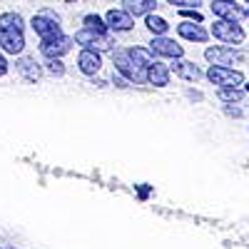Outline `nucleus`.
<instances>
[{"instance_id": "obj_1", "label": "nucleus", "mask_w": 249, "mask_h": 249, "mask_svg": "<svg viewBox=\"0 0 249 249\" xmlns=\"http://www.w3.org/2000/svg\"><path fill=\"white\" fill-rule=\"evenodd\" d=\"M112 62H115V70L120 75H124L130 82H137V85L147 82V68L137 65V62L132 60V55H130V50H115L112 53Z\"/></svg>"}, {"instance_id": "obj_2", "label": "nucleus", "mask_w": 249, "mask_h": 249, "mask_svg": "<svg viewBox=\"0 0 249 249\" xmlns=\"http://www.w3.org/2000/svg\"><path fill=\"white\" fill-rule=\"evenodd\" d=\"M207 80L219 88H239V85H244V72L227 68V65H212L207 70Z\"/></svg>"}, {"instance_id": "obj_3", "label": "nucleus", "mask_w": 249, "mask_h": 249, "mask_svg": "<svg viewBox=\"0 0 249 249\" xmlns=\"http://www.w3.org/2000/svg\"><path fill=\"white\" fill-rule=\"evenodd\" d=\"M33 30L37 33V37L40 40H50V37H57V35H62V30H60V18L53 13V10H43V13H37L35 18H33Z\"/></svg>"}, {"instance_id": "obj_4", "label": "nucleus", "mask_w": 249, "mask_h": 249, "mask_svg": "<svg viewBox=\"0 0 249 249\" xmlns=\"http://www.w3.org/2000/svg\"><path fill=\"white\" fill-rule=\"evenodd\" d=\"M212 35L219 40V43H224V45H239L244 40L242 25L234 23V20H222V18L212 25Z\"/></svg>"}, {"instance_id": "obj_5", "label": "nucleus", "mask_w": 249, "mask_h": 249, "mask_svg": "<svg viewBox=\"0 0 249 249\" xmlns=\"http://www.w3.org/2000/svg\"><path fill=\"white\" fill-rule=\"evenodd\" d=\"M75 43L85 45L90 50H110L112 48V35L110 33H97V30H90V28H82L80 33H75Z\"/></svg>"}, {"instance_id": "obj_6", "label": "nucleus", "mask_w": 249, "mask_h": 249, "mask_svg": "<svg viewBox=\"0 0 249 249\" xmlns=\"http://www.w3.org/2000/svg\"><path fill=\"white\" fill-rule=\"evenodd\" d=\"M25 48V37L23 30H8V28H0V50L8 53V55H20Z\"/></svg>"}, {"instance_id": "obj_7", "label": "nucleus", "mask_w": 249, "mask_h": 249, "mask_svg": "<svg viewBox=\"0 0 249 249\" xmlns=\"http://www.w3.org/2000/svg\"><path fill=\"white\" fill-rule=\"evenodd\" d=\"M150 50H152L155 55H162V57H172V60H179V57L184 55L182 45H179V43H175V40H170V37H164V35H157V37H152Z\"/></svg>"}, {"instance_id": "obj_8", "label": "nucleus", "mask_w": 249, "mask_h": 249, "mask_svg": "<svg viewBox=\"0 0 249 249\" xmlns=\"http://www.w3.org/2000/svg\"><path fill=\"white\" fill-rule=\"evenodd\" d=\"M70 45H72V40L68 35H57V37H50V40H40V53L50 60V57L65 55L70 50Z\"/></svg>"}, {"instance_id": "obj_9", "label": "nucleus", "mask_w": 249, "mask_h": 249, "mask_svg": "<svg viewBox=\"0 0 249 249\" xmlns=\"http://www.w3.org/2000/svg\"><path fill=\"white\" fill-rule=\"evenodd\" d=\"M212 13L222 20H234V23H239V18L247 15V10L237 5V0H212Z\"/></svg>"}, {"instance_id": "obj_10", "label": "nucleus", "mask_w": 249, "mask_h": 249, "mask_svg": "<svg viewBox=\"0 0 249 249\" xmlns=\"http://www.w3.org/2000/svg\"><path fill=\"white\" fill-rule=\"evenodd\" d=\"M77 65H80V72L82 75H97L100 68H102V57H100L97 50L85 48V50L77 55Z\"/></svg>"}, {"instance_id": "obj_11", "label": "nucleus", "mask_w": 249, "mask_h": 249, "mask_svg": "<svg viewBox=\"0 0 249 249\" xmlns=\"http://www.w3.org/2000/svg\"><path fill=\"white\" fill-rule=\"evenodd\" d=\"M204 57L210 60V62H214V65H227V68H230L239 55H237L232 48H219V45H214V48H207V50H204Z\"/></svg>"}, {"instance_id": "obj_12", "label": "nucleus", "mask_w": 249, "mask_h": 249, "mask_svg": "<svg viewBox=\"0 0 249 249\" xmlns=\"http://www.w3.org/2000/svg\"><path fill=\"white\" fill-rule=\"evenodd\" d=\"M177 33H179L184 40H195V43H207V37H210V33H207L199 23L195 25L192 20H184L182 25H177Z\"/></svg>"}, {"instance_id": "obj_13", "label": "nucleus", "mask_w": 249, "mask_h": 249, "mask_svg": "<svg viewBox=\"0 0 249 249\" xmlns=\"http://www.w3.org/2000/svg\"><path fill=\"white\" fill-rule=\"evenodd\" d=\"M172 70H175V75H179L182 80H190V82H197L202 77V70L195 65V62L184 60V57H179V60L172 62Z\"/></svg>"}, {"instance_id": "obj_14", "label": "nucleus", "mask_w": 249, "mask_h": 249, "mask_svg": "<svg viewBox=\"0 0 249 249\" xmlns=\"http://www.w3.org/2000/svg\"><path fill=\"white\" fill-rule=\"evenodd\" d=\"M105 20H107V28L117 30V33H124V30L132 28V15L127 10H110Z\"/></svg>"}, {"instance_id": "obj_15", "label": "nucleus", "mask_w": 249, "mask_h": 249, "mask_svg": "<svg viewBox=\"0 0 249 249\" xmlns=\"http://www.w3.org/2000/svg\"><path fill=\"white\" fill-rule=\"evenodd\" d=\"M147 82L155 85V88H167L170 85V70H167V65H162L160 60L155 62V65H150L147 68Z\"/></svg>"}, {"instance_id": "obj_16", "label": "nucleus", "mask_w": 249, "mask_h": 249, "mask_svg": "<svg viewBox=\"0 0 249 249\" xmlns=\"http://www.w3.org/2000/svg\"><path fill=\"white\" fill-rule=\"evenodd\" d=\"M124 10L130 15H152V10L157 8V0H122Z\"/></svg>"}, {"instance_id": "obj_17", "label": "nucleus", "mask_w": 249, "mask_h": 249, "mask_svg": "<svg viewBox=\"0 0 249 249\" xmlns=\"http://www.w3.org/2000/svg\"><path fill=\"white\" fill-rule=\"evenodd\" d=\"M18 72L23 75L28 82H37L40 75H43V70H40V65L35 62V57H23V60H18Z\"/></svg>"}, {"instance_id": "obj_18", "label": "nucleus", "mask_w": 249, "mask_h": 249, "mask_svg": "<svg viewBox=\"0 0 249 249\" xmlns=\"http://www.w3.org/2000/svg\"><path fill=\"white\" fill-rule=\"evenodd\" d=\"M144 25H147V30L157 37V35H164L170 30V25H167V20L164 18H160V15H147V20H144Z\"/></svg>"}, {"instance_id": "obj_19", "label": "nucleus", "mask_w": 249, "mask_h": 249, "mask_svg": "<svg viewBox=\"0 0 249 249\" xmlns=\"http://www.w3.org/2000/svg\"><path fill=\"white\" fill-rule=\"evenodd\" d=\"M0 28H8V30H23V15L20 13H3L0 15Z\"/></svg>"}, {"instance_id": "obj_20", "label": "nucleus", "mask_w": 249, "mask_h": 249, "mask_svg": "<svg viewBox=\"0 0 249 249\" xmlns=\"http://www.w3.org/2000/svg\"><path fill=\"white\" fill-rule=\"evenodd\" d=\"M130 55H132V60L137 62V65H142V68H150V65H155V53L152 50H144V48H132L130 50Z\"/></svg>"}, {"instance_id": "obj_21", "label": "nucleus", "mask_w": 249, "mask_h": 249, "mask_svg": "<svg viewBox=\"0 0 249 249\" xmlns=\"http://www.w3.org/2000/svg\"><path fill=\"white\" fill-rule=\"evenodd\" d=\"M244 92H247V90H242V88H219V100L234 105V102H239V100L244 97Z\"/></svg>"}, {"instance_id": "obj_22", "label": "nucleus", "mask_w": 249, "mask_h": 249, "mask_svg": "<svg viewBox=\"0 0 249 249\" xmlns=\"http://www.w3.org/2000/svg\"><path fill=\"white\" fill-rule=\"evenodd\" d=\"M82 23H85V28H90V30H97V33H107V30H110L105 23H102V18H100V15H95V13L85 15V18H82Z\"/></svg>"}, {"instance_id": "obj_23", "label": "nucleus", "mask_w": 249, "mask_h": 249, "mask_svg": "<svg viewBox=\"0 0 249 249\" xmlns=\"http://www.w3.org/2000/svg\"><path fill=\"white\" fill-rule=\"evenodd\" d=\"M48 72H50V75H55V77L65 75V65L60 62V57H50V60H48Z\"/></svg>"}, {"instance_id": "obj_24", "label": "nucleus", "mask_w": 249, "mask_h": 249, "mask_svg": "<svg viewBox=\"0 0 249 249\" xmlns=\"http://www.w3.org/2000/svg\"><path fill=\"white\" fill-rule=\"evenodd\" d=\"M179 15H182L184 20H192V23H202V20H204V15H202L197 8H182Z\"/></svg>"}, {"instance_id": "obj_25", "label": "nucleus", "mask_w": 249, "mask_h": 249, "mask_svg": "<svg viewBox=\"0 0 249 249\" xmlns=\"http://www.w3.org/2000/svg\"><path fill=\"white\" fill-rule=\"evenodd\" d=\"M170 5H177L179 10L182 8H199L202 5V0H167Z\"/></svg>"}, {"instance_id": "obj_26", "label": "nucleus", "mask_w": 249, "mask_h": 249, "mask_svg": "<svg viewBox=\"0 0 249 249\" xmlns=\"http://www.w3.org/2000/svg\"><path fill=\"white\" fill-rule=\"evenodd\" d=\"M224 110H227V115H230V117H239L242 115V110L239 107H232V105H227Z\"/></svg>"}, {"instance_id": "obj_27", "label": "nucleus", "mask_w": 249, "mask_h": 249, "mask_svg": "<svg viewBox=\"0 0 249 249\" xmlns=\"http://www.w3.org/2000/svg\"><path fill=\"white\" fill-rule=\"evenodd\" d=\"M8 72V62H5V57H3V53H0V77H3Z\"/></svg>"}, {"instance_id": "obj_28", "label": "nucleus", "mask_w": 249, "mask_h": 249, "mask_svg": "<svg viewBox=\"0 0 249 249\" xmlns=\"http://www.w3.org/2000/svg\"><path fill=\"white\" fill-rule=\"evenodd\" d=\"M147 192H150V187H140V197H142V199L147 197Z\"/></svg>"}, {"instance_id": "obj_29", "label": "nucleus", "mask_w": 249, "mask_h": 249, "mask_svg": "<svg viewBox=\"0 0 249 249\" xmlns=\"http://www.w3.org/2000/svg\"><path fill=\"white\" fill-rule=\"evenodd\" d=\"M244 90H247V92H249V85H247V88H244Z\"/></svg>"}, {"instance_id": "obj_30", "label": "nucleus", "mask_w": 249, "mask_h": 249, "mask_svg": "<svg viewBox=\"0 0 249 249\" xmlns=\"http://www.w3.org/2000/svg\"><path fill=\"white\" fill-rule=\"evenodd\" d=\"M247 18H249V10H247Z\"/></svg>"}, {"instance_id": "obj_31", "label": "nucleus", "mask_w": 249, "mask_h": 249, "mask_svg": "<svg viewBox=\"0 0 249 249\" xmlns=\"http://www.w3.org/2000/svg\"><path fill=\"white\" fill-rule=\"evenodd\" d=\"M247 3H249V0H247Z\"/></svg>"}]
</instances>
